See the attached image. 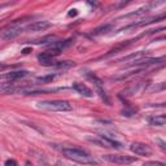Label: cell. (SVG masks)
Segmentation results:
<instances>
[{"label": "cell", "mask_w": 166, "mask_h": 166, "mask_svg": "<svg viewBox=\"0 0 166 166\" xmlns=\"http://www.w3.org/2000/svg\"><path fill=\"white\" fill-rule=\"evenodd\" d=\"M5 166H18V163H17L16 160L9 158V160H7V161H5Z\"/></svg>", "instance_id": "cell-21"}, {"label": "cell", "mask_w": 166, "mask_h": 166, "mask_svg": "<svg viewBox=\"0 0 166 166\" xmlns=\"http://www.w3.org/2000/svg\"><path fill=\"white\" fill-rule=\"evenodd\" d=\"M87 77H88L90 81L93 82V84H95V87H96V91L99 92L100 98H101L104 101H105L107 104H109V99H108V96H107L105 91H104V88H103V82H101V79H99V78L96 77V75H93V74H87Z\"/></svg>", "instance_id": "cell-5"}, {"label": "cell", "mask_w": 166, "mask_h": 166, "mask_svg": "<svg viewBox=\"0 0 166 166\" xmlns=\"http://www.w3.org/2000/svg\"><path fill=\"white\" fill-rule=\"evenodd\" d=\"M31 52V48H25L23 51H22V53H25V55H28V53H30Z\"/></svg>", "instance_id": "cell-24"}, {"label": "cell", "mask_w": 166, "mask_h": 166, "mask_svg": "<svg viewBox=\"0 0 166 166\" xmlns=\"http://www.w3.org/2000/svg\"><path fill=\"white\" fill-rule=\"evenodd\" d=\"M156 142H157V143H158V144H160V147H161V149H163V151L166 149V147H165V142H163V140H161V139H156Z\"/></svg>", "instance_id": "cell-22"}, {"label": "cell", "mask_w": 166, "mask_h": 166, "mask_svg": "<svg viewBox=\"0 0 166 166\" xmlns=\"http://www.w3.org/2000/svg\"><path fill=\"white\" fill-rule=\"evenodd\" d=\"M38 108L51 112H70L73 105L66 100H44L38 103Z\"/></svg>", "instance_id": "cell-2"}, {"label": "cell", "mask_w": 166, "mask_h": 166, "mask_svg": "<svg viewBox=\"0 0 166 166\" xmlns=\"http://www.w3.org/2000/svg\"><path fill=\"white\" fill-rule=\"evenodd\" d=\"M103 160L113 162V163H119V165H128V163L138 161L136 157L127 156V154H104Z\"/></svg>", "instance_id": "cell-3"}, {"label": "cell", "mask_w": 166, "mask_h": 166, "mask_svg": "<svg viewBox=\"0 0 166 166\" xmlns=\"http://www.w3.org/2000/svg\"><path fill=\"white\" fill-rule=\"evenodd\" d=\"M25 166H33V165H31V162H29V161H28V162L25 163Z\"/></svg>", "instance_id": "cell-26"}, {"label": "cell", "mask_w": 166, "mask_h": 166, "mask_svg": "<svg viewBox=\"0 0 166 166\" xmlns=\"http://www.w3.org/2000/svg\"><path fill=\"white\" fill-rule=\"evenodd\" d=\"M74 16H77V9H72L69 12V17H74Z\"/></svg>", "instance_id": "cell-23"}, {"label": "cell", "mask_w": 166, "mask_h": 166, "mask_svg": "<svg viewBox=\"0 0 166 166\" xmlns=\"http://www.w3.org/2000/svg\"><path fill=\"white\" fill-rule=\"evenodd\" d=\"M56 166H60V165H58V163H57V165H56Z\"/></svg>", "instance_id": "cell-27"}, {"label": "cell", "mask_w": 166, "mask_h": 166, "mask_svg": "<svg viewBox=\"0 0 166 166\" xmlns=\"http://www.w3.org/2000/svg\"><path fill=\"white\" fill-rule=\"evenodd\" d=\"M149 123L152 125V126H165V123H166V118H165V116H156V117H151L149 119Z\"/></svg>", "instance_id": "cell-15"}, {"label": "cell", "mask_w": 166, "mask_h": 166, "mask_svg": "<svg viewBox=\"0 0 166 166\" xmlns=\"http://www.w3.org/2000/svg\"><path fill=\"white\" fill-rule=\"evenodd\" d=\"M56 78V75L55 74H48V75H43V77H38L37 78V82H39V83H49V82H52Z\"/></svg>", "instance_id": "cell-18"}, {"label": "cell", "mask_w": 166, "mask_h": 166, "mask_svg": "<svg viewBox=\"0 0 166 166\" xmlns=\"http://www.w3.org/2000/svg\"><path fill=\"white\" fill-rule=\"evenodd\" d=\"M48 28H51V23L48 21H37L34 23H30L25 28V31L28 33H38V31H44Z\"/></svg>", "instance_id": "cell-7"}, {"label": "cell", "mask_w": 166, "mask_h": 166, "mask_svg": "<svg viewBox=\"0 0 166 166\" xmlns=\"http://www.w3.org/2000/svg\"><path fill=\"white\" fill-rule=\"evenodd\" d=\"M131 42H134V40H127L126 43H122V44H118V46H116L114 48H112L107 55H104V57H109V56H112V55H114V53H118L119 51H122V49H125L127 46H130L131 44Z\"/></svg>", "instance_id": "cell-14"}, {"label": "cell", "mask_w": 166, "mask_h": 166, "mask_svg": "<svg viewBox=\"0 0 166 166\" xmlns=\"http://www.w3.org/2000/svg\"><path fill=\"white\" fill-rule=\"evenodd\" d=\"M144 166H166L163 162H158V161H148L144 163Z\"/></svg>", "instance_id": "cell-20"}, {"label": "cell", "mask_w": 166, "mask_h": 166, "mask_svg": "<svg viewBox=\"0 0 166 166\" xmlns=\"http://www.w3.org/2000/svg\"><path fill=\"white\" fill-rule=\"evenodd\" d=\"M22 29L20 28V26H8L7 29H4L2 31V38L4 40H11V39H14L16 37H18L21 34Z\"/></svg>", "instance_id": "cell-6"}, {"label": "cell", "mask_w": 166, "mask_h": 166, "mask_svg": "<svg viewBox=\"0 0 166 166\" xmlns=\"http://www.w3.org/2000/svg\"><path fill=\"white\" fill-rule=\"evenodd\" d=\"M26 75H28V72H26V70H17V72L7 73L5 74V78H7L8 81L13 82V81H17V79H21V78H23Z\"/></svg>", "instance_id": "cell-12"}, {"label": "cell", "mask_w": 166, "mask_h": 166, "mask_svg": "<svg viewBox=\"0 0 166 166\" xmlns=\"http://www.w3.org/2000/svg\"><path fill=\"white\" fill-rule=\"evenodd\" d=\"M53 40H57V39L55 37H52V35H48V37H44V38H42V39L33 40L31 43H34V44H47V43L52 44V43H53Z\"/></svg>", "instance_id": "cell-16"}, {"label": "cell", "mask_w": 166, "mask_h": 166, "mask_svg": "<svg viewBox=\"0 0 166 166\" xmlns=\"http://www.w3.org/2000/svg\"><path fill=\"white\" fill-rule=\"evenodd\" d=\"M130 149L131 152H134L135 154H139V156H149L152 153V149L149 145H147L144 143H133L130 145Z\"/></svg>", "instance_id": "cell-4"}, {"label": "cell", "mask_w": 166, "mask_h": 166, "mask_svg": "<svg viewBox=\"0 0 166 166\" xmlns=\"http://www.w3.org/2000/svg\"><path fill=\"white\" fill-rule=\"evenodd\" d=\"M110 29H112V25H104V26H101V28L95 29L93 34H95V35H100V34L107 33V31H108V30H110Z\"/></svg>", "instance_id": "cell-19"}, {"label": "cell", "mask_w": 166, "mask_h": 166, "mask_svg": "<svg viewBox=\"0 0 166 166\" xmlns=\"http://www.w3.org/2000/svg\"><path fill=\"white\" fill-rule=\"evenodd\" d=\"M5 68H7V65H5V64H2V63H0V70H4Z\"/></svg>", "instance_id": "cell-25"}, {"label": "cell", "mask_w": 166, "mask_h": 166, "mask_svg": "<svg viewBox=\"0 0 166 166\" xmlns=\"http://www.w3.org/2000/svg\"><path fill=\"white\" fill-rule=\"evenodd\" d=\"M165 57H158V58H140L138 61H134L131 63V65H136V66H148V65H154V64H160L163 63Z\"/></svg>", "instance_id": "cell-9"}, {"label": "cell", "mask_w": 166, "mask_h": 166, "mask_svg": "<svg viewBox=\"0 0 166 166\" xmlns=\"http://www.w3.org/2000/svg\"><path fill=\"white\" fill-rule=\"evenodd\" d=\"M73 43V39H65V40H56L52 44H49V49L48 51H53L56 53H61L63 49H65L66 47H69Z\"/></svg>", "instance_id": "cell-8"}, {"label": "cell", "mask_w": 166, "mask_h": 166, "mask_svg": "<svg viewBox=\"0 0 166 166\" xmlns=\"http://www.w3.org/2000/svg\"><path fill=\"white\" fill-rule=\"evenodd\" d=\"M38 60L40 61L42 65L44 66H55L57 61L53 60V56H51L49 53H47V52H44V53H42L38 56Z\"/></svg>", "instance_id": "cell-11"}, {"label": "cell", "mask_w": 166, "mask_h": 166, "mask_svg": "<svg viewBox=\"0 0 166 166\" xmlns=\"http://www.w3.org/2000/svg\"><path fill=\"white\" fill-rule=\"evenodd\" d=\"M73 88L78 93H81L82 96H86V98H92V95H93V92L86 84H83V83H74L73 84Z\"/></svg>", "instance_id": "cell-10"}, {"label": "cell", "mask_w": 166, "mask_h": 166, "mask_svg": "<svg viewBox=\"0 0 166 166\" xmlns=\"http://www.w3.org/2000/svg\"><path fill=\"white\" fill-rule=\"evenodd\" d=\"M144 55H145L144 52H135V53H133V55H128V56H125V57L117 60V63H127V61H131V60L138 61V60H140Z\"/></svg>", "instance_id": "cell-13"}, {"label": "cell", "mask_w": 166, "mask_h": 166, "mask_svg": "<svg viewBox=\"0 0 166 166\" xmlns=\"http://www.w3.org/2000/svg\"><path fill=\"white\" fill-rule=\"evenodd\" d=\"M61 152H63V154L66 157V158L73 160L75 162L84 163V165H93V163H96L95 160L92 158V157L88 153L82 151V149H79V148L68 147V148H63V149H61Z\"/></svg>", "instance_id": "cell-1"}, {"label": "cell", "mask_w": 166, "mask_h": 166, "mask_svg": "<svg viewBox=\"0 0 166 166\" xmlns=\"http://www.w3.org/2000/svg\"><path fill=\"white\" fill-rule=\"evenodd\" d=\"M74 65H75L74 61H57L55 66L58 68V69H69V68H72Z\"/></svg>", "instance_id": "cell-17"}]
</instances>
